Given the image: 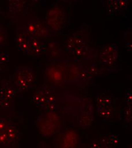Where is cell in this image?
<instances>
[{"mask_svg": "<svg viewBox=\"0 0 132 148\" xmlns=\"http://www.w3.org/2000/svg\"><path fill=\"white\" fill-rule=\"evenodd\" d=\"M17 29L29 38H37L40 39L51 36V32L32 11L28 12L16 23Z\"/></svg>", "mask_w": 132, "mask_h": 148, "instance_id": "cell-1", "label": "cell"}, {"mask_svg": "<svg viewBox=\"0 0 132 148\" xmlns=\"http://www.w3.org/2000/svg\"><path fill=\"white\" fill-rule=\"evenodd\" d=\"M67 13L59 4L53 5L46 12V22L47 28L53 33L60 30L66 25Z\"/></svg>", "mask_w": 132, "mask_h": 148, "instance_id": "cell-2", "label": "cell"}, {"mask_svg": "<svg viewBox=\"0 0 132 148\" xmlns=\"http://www.w3.org/2000/svg\"><path fill=\"white\" fill-rule=\"evenodd\" d=\"M38 0H8L6 17L14 23L34 6Z\"/></svg>", "mask_w": 132, "mask_h": 148, "instance_id": "cell-3", "label": "cell"}, {"mask_svg": "<svg viewBox=\"0 0 132 148\" xmlns=\"http://www.w3.org/2000/svg\"><path fill=\"white\" fill-rule=\"evenodd\" d=\"M118 47L112 43L105 45L100 51V61L109 66L113 65L118 60Z\"/></svg>", "mask_w": 132, "mask_h": 148, "instance_id": "cell-4", "label": "cell"}, {"mask_svg": "<svg viewBox=\"0 0 132 148\" xmlns=\"http://www.w3.org/2000/svg\"><path fill=\"white\" fill-rule=\"evenodd\" d=\"M76 59L83 60H91L97 56L96 50L85 45L83 46L77 47L71 53Z\"/></svg>", "mask_w": 132, "mask_h": 148, "instance_id": "cell-5", "label": "cell"}, {"mask_svg": "<svg viewBox=\"0 0 132 148\" xmlns=\"http://www.w3.org/2000/svg\"><path fill=\"white\" fill-rule=\"evenodd\" d=\"M16 74H18L25 79L26 82L30 84H33L36 81V76L33 68L25 66L19 65L17 67Z\"/></svg>", "mask_w": 132, "mask_h": 148, "instance_id": "cell-6", "label": "cell"}, {"mask_svg": "<svg viewBox=\"0 0 132 148\" xmlns=\"http://www.w3.org/2000/svg\"><path fill=\"white\" fill-rule=\"evenodd\" d=\"M29 43L31 49V56H38L46 51V46L42 39L37 38H29Z\"/></svg>", "mask_w": 132, "mask_h": 148, "instance_id": "cell-7", "label": "cell"}, {"mask_svg": "<svg viewBox=\"0 0 132 148\" xmlns=\"http://www.w3.org/2000/svg\"><path fill=\"white\" fill-rule=\"evenodd\" d=\"M17 93V90L9 82H2L0 88V98L12 100Z\"/></svg>", "mask_w": 132, "mask_h": 148, "instance_id": "cell-8", "label": "cell"}, {"mask_svg": "<svg viewBox=\"0 0 132 148\" xmlns=\"http://www.w3.org/2000/svg\"><path fill=\"white\" fill-rule=\"evenodd\" d=\"M5 132L7 134L10 143L14 146L20 137V133L16 126L13 123H9L8 124Z\"/></svg>", "mask_w": 132, "mask_h": 148, "instance_id": "cell-9", "label": "cell"}, {"mask_svg": "<svg viewBox=\"0 0 132 148\" xmlns=\"http://www.w3.org/2000/svg\"><path fill=\"white\" fill-rule=\"evenodd\" d=\"M50 93V91L46 87H39L37 90L34 95V102L38 106H41L46 103L47 96Z\"/></svg>", "mask_w": 132, "mask_h": 148, "instance_id": "cell-10", "label": "cell"}, {"mask_svg": "<svg viewBox=\"0 0 132 148\" xmlns=\"http://www.w3.org/2000/svg\"><path fill=\"white\" fill-rule=\"evenodd\" d=\"M87 32H77L70 34L73 38L75 47H80L87 45L88 42L89 37Z\"/></svg>", "mask_w": 132, "mask_h": 148, "instance_id": "cell-11", "label": "cell"}, {"mask_svg": "<svg viewBox=\"0 0 132 148\" xmlns=\"http://www.w3.org/2000/svg\"><path fill=\"white\" fill-rule=\"evenodd\" d=\"M97 113L103 118H109L113 114V107L111 104L97 107Z\"/></svg>", "mask_w": 132, "mask_h": 148, "instance_id": "cell-12", "label": "cell"}, {"mask_svg": "<svg viewBox=\"0 0 132 148\" xmlns=\"http://www.w3.org/2000/svg\"><path fill=\"white\" fill-rule=\"evenodd\" d=\"M118 136L116 134H111L105 137L101 142L102 146L117 145L118 143Z\"/></svg>", "mask_w": 132, "mask_h": 148, "instance_id": "cell-13", "label": "cell"}, {"mask_svg": "<svg viewBox=\"0 0 132 148\" xmlns=\"http://www.w3.org/2000/svg\"><path fill=\"white\" fill-rule=\"evenodd\" d=\"M93 120L94 117L92 114H90L89 112H85L81 116L80 123L82 127L87 128L91 125Z\"/></svg>", "mask_w": 132, "mask_h": 148, "instance_id": "cell-14", "label": "cell"}, {"mask_svg": "<svg viewBox=\"0 0 132 148\" xmlns=\"http://www.w3.org/2000/svg\"><path fill=\"white\" fill-rule=\"evenodd\" d=\"M120 10L118 0H115L112 2L108 3L107 8V12L109 16H113L116 14H117Z\"/></svg>", "mask_w": 132, "mask_h": 148, "instance_id": "cell-15", "label": "cell"}, {"mask_svg": "<svg viewBox=\"0 0 132 148\" xmlns=\"http://www.w3.org/2000/svg\"><path fill=\"white\" fill-rule=\"evenodd\" d=\"M15 83L19 89L22 90L28 89L30 86L25 79L17 74L16 75Z\"/></svg>", "mask_w": 132, "mask_h": 148, "instance_id": "cell-16", "label": "cell"}, {"mask_svg": "<svg viewBox=\"0 0 132 148\" xmlns=\"http://www.w3.org/2000/svg\"><path fill=\"white\" fill-rule=\"evenodd\" d=\"M14 145L9 141L8 135L5 131L0 132V147L10 148Z\"/></svg>", "mask_w": 132, "mask_h": 148, "instance_id": "cell-17", "label": "cell"}, {"mask_svg": "<svg viewBox=\"0 0 132 148\" xmlns=\"http://www.w3.org/2000/svg\"><path fill=\"white\" fill-rule=\"evenodd\" d=\"M64 46L65 50L67 52H68L71 54L72 53V51L75 49V44L74 42V40H73V38L71 34L68 36L67 39L64 42Z\"/></svg>", "mask_w": 132, "mask_h": 148, "instance_id": "cell-18", "label": "cell"}, {"mask_svg": "<svg viewBox=\"0 0 132 148\" xmlns=\"http://www.w3.org/2000/svg\"><path fill=\"white\" fill-rule=\"evenodd\" d=\"M122 116L125 121L129 124H132V107L128 106L122 110Z\"/></svg>", "mask_w": 132, "mask_h": 148, "instance_id": "cell-19", "label": "cell"}, {"mask_svg": "<svg viewBox=\"0 0 132 148\" xmlns=\"http://www.w3.org/2000/svg\"><path fill=\"white\" fill-rule=\"evenodd\" d=\"M112 100L111 98L104 97V96H99L96 99V105L97 107L111 105L112 104Z\"/></svg>", "mask_w": 132, "mask_h": 148, "instance_id": "cell-20", "label": "cell"}, {"mask_svg": "<svg viewBox=\"0 0 132 148\" xmlns=\"http://www.w3.org/2000/svg\"><path fill=\"white\" fill-rule=\"evenodd\" d=\"M17 48L19 51L21 53L27 54V55H30L31 54V49L30 47V45L29 43V40L27 42H25L20 45L17 46Z\"/></svg>", "mask_w": 132, "mask_h": 148, "instance_id": "cell-21", "label": "cell"}, {"mask_svg": "<svg viewBox=\"0 0 132 148\" xmlns=\"http://www.w3.org/2000/svg\"><path fill=\"white\" fill-rule=\"evenodd\" d=\"M40 107L42 108H43L44 110V111H46L47 113L54 112V111H55V108H56L55 103H44Z\"/></svg>", "mask_w": 132, "mask_h": 148, "instance_id": "cell-22", "label": "cell"}, {"mask_svg": "<svg viewBox=\"0 0 132 148\" xmlns=\"http://www.w3.org/2000/svg\"><path fill=\"white\" fill-rule=\"evenodd\" d=\"M10 100L6 98H0V108L3 110L8 108L10 105Z\"/></svg>", "mask_w": 132, "mask_h": 148, "instance_id": "cell-23", "label": "cell"}, {"mask_svg": "<svg viewBox=\"0 0 132 148\" xmlns=\"http://www.w3.org/2000/svg\"><path fill=\"white\" fill-rule=\"evenodd\" d=\"M118 2L120 10H124L128 8L129 0H118Z\"/></svg>", "mask_w": 132, "mask_h": 148, "instance_id": "cell-24", "label": "cell"}, {"mask_svg": "<svg viewBox=\"0 0 132 148\" xmlns=\"http://www.w3.org/2000/svg\"><path fill=\"white\" fill-rule=\"evenodd\" d=\"M8 124V123L5 119L0 117V132L5 131Z\"/></svg>", "mask_w": 132, "mask_h": 148, "instance_id": "cell-25", "label": "cell"}, {"mask_svg": "<svg viewBox=\"0 0 132 148\" xmlns=\"http://www.w3.org/2000/svg\"><path fill=\"white\" fill-rule=\"evenodd\" d=\"M126 98L127 100L128 106H131L132 104V90H129L126 93Z\"/></svg>", "mask_w": 132, "mask_h": 148, "instance_id": "cell-26", "label": "cell"}, {"mask_svg": "<svg viewBox=\"0 0 132 148\" xmlns=\"http://www.w3.org/2000/svg\"><path fill=\"white\" fill-rule=\"evenodd\" d=\"M55 101V98L54 95L51 92L47 96V99L45 103H54Z\"/></svg>", "mask_w": 132, "mask_h": 148, "instance_id": "cell-27", "label": "cell"}, {"mask_svg": "<svg viewBox=\"0 0 132 148\" xmlns=\"http://www.w3.org/2000/svg\"><path fill=\"white\" fill-rule=\"evenodd\" d=\"M91 148H100L101 147L100 146H102L101 143H99L97 140H93L90 145Z\"/></svg>", "mask_w": 132, "mask_h": 148, "instance_id": "cell-28", "label": "cell"}, {"mask_svg": "<svg viewBox=\"0 0 132 148\" xmlns=\"http://www.w3.org/2000/svg\"><path fill=\"white\" fill-rule=\"evenodd\" d=\"M80 0H61V1L66 2V3H76L77 2H78Z\"/></svg>", "mask_w": 132, "mask_h": 148, "instance_id": "cell-29", "label": "cell"}, {"mask_svg": "<svg viewBox=\"0 0 132 148\" xmlns=\"http://www.w3.org/2000/svg\"><path fill=\"white\" fill-rule=\"evenodd\" d=\"M132 43H127L125 45V47L127 48V50L128 51H132Z\"/></svg>", "mask_w": 132, "mask_h": 148, "instance_id": "cell-30", "label": "cell"}, {"mask_svg": "<svg viewBox=\"0 0 132 148\" xmlns=\"http://www.w3.org/2000/svg\"><path fill=\"white\" fill-rule=\"evenodd\" d=\"M1 52H0V55H1ZM4 66H5V64L2 63L1 62V60H0V73L3 71V69L4 67H5Z\"/></svg>", "mask_w": 132, "mask_h": 148, "instance_id": "cell-31", "label": "cell"}, {"mask_svg": "<svg viewBox=\"0 0 132 148\" xmlns=\"http://www.w3.org/2000/svg\"><path fill=\"white\" fill-rule=\"evenodd\" d=\"M114 1H115V0H100V2H101V4L102 3H103V2H104L105 1V2H108V3H110V2H113Z\"/></svg>", "mask_w": 132, "mask_h": 148, "instance_id": "cell-32", "label": "cell"}, {"mask_svg": "<svg viewBox=\"0 0 132 148\" xmlns=\"http://www.w3.org/2000/svg\"><path fill=\"white\" fill-rule=\"evenodd\" d=\"M3 29H4V28H3L2 26L0 25V32H1V31H2V30H3Z\"/></svg>", "mask_w": 132, "mask_h": 148, "instance_id": "cell-33", "label": "cell"}, {"mask_svg": "<svg viewBox=\"0 0 132 148\" xmlns=\"http://www.w3.org/2000/svg\"><path fill=\"white\" fill-rule=\"evenodd\" d=\"M60 1H61V0H60Z\"/></svg>", "mask_w": 132, "mask_h": 148, "instance_id": "cell-34", "label": "cell"}]
</instances>
